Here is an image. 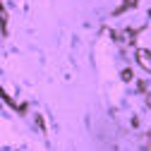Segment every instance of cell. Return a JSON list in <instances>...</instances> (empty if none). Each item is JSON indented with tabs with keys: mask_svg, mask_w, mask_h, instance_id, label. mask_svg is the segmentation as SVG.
I'll return each instance as SVG.
<instances>
[{
	"mask_svg": "<svg viewBox=\"0 0 151 151\" xmlns=\"http://www.w3.org/2000/svg\"><path fill=\"white\" fill-rule=\"evenodd\" d=\"M137 60H139V63H142V65L151 72V55H149L146 50H139V53H137Z\"/></svg>",
	"mask_w": 151,
	"mask_h": 151,
	"instance_id": "cell-1",
	"label": "cell"
}]
</instances>
